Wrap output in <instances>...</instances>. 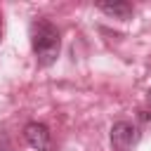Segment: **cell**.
<instances>
[{
  "mask_svg": "<svg viewBox=\"0 0 151 151\" xmlns=\"http://www.w3.org/2000/svg\"><path fill=\"white\" fill-rule=\"evenodd\" d=\"M31 50L33 57L38 61V66H52L59 57L61 50V33L59 28L45 19V17H35L31 21Z\"/></svg>",
  "mask_w": 151,
  "mask_h": 151,
  "instance_id": "6da1fadb",
  "label": "cell"
},
{
  "mask_svg": "<svg viewBox=\"0 0 151 151\" xmlns=\"http://www.w3.org/2000/svg\"><path fill=\"white\" fill-rule=\"evenodd\" d=\"M109 139H111V149L113 151H134V146L142 139V132L130 120H116L111 125Z\"/></svg>",
  "mask_w": 151,
  "mask_h": 151,
  "instance_id": "7a4b0ae2",
  "label": "cell"
},
{
  "mask_svg": "<svg viewBox=\"0 0 151 151\" xmlns=\"http://www.w3.org/2000/svg\"><path fill=\"white\" fill-rule=\"evenodd\" d=\"M24 139L28 142V146H33L35 151H50L52 146V134H50V127L45 123H26L24 127Z\"/></svg>",
  "mask_w": 151,
  "mask_h": 151,
  "instance_id": "3957f363",
  "label": "cell"
},
{
  "mask_svg": "<svg viewBox=\"0 0 151 151\" xmlns=\"http://www.w3.org/2000/svg\"><path fill=\"white\" fill-rule=\"evenodd\" d=\"M97 9L99 12H104L106 17H113V19H130L132 17V12H134V7H132V2H127V0H116V2H97Z\"/></svg>",
  "mask_w": 151,
  "mask_h": 151,
  "instance_id": "277c9868",
  "label": "cell"
},
{
  "mask_svg": "<svg viewBox=\"0 0 151 151\" xmlns=\"http://www.w3.org/2000/svg\"><path fill=\"white\" fill-rule=\"evenodd\" d=\"M0 151H14V146L9 142V134L5 130H0Z\"/></svg>",
  "mask_w": 151,
  "mask_h": 151,
  "instance_id": "5b68a950",
  "label": "cell"
},
{
  "mask_svg": "<svg viewBox=\"0 0 151 151\" xmlns=\"http://www.w3.org/2000/svg\"><path fill=\"white\" fill-rule=\"evenodd\" d=\"M146 101H149V106H151V90L146 92ZM139 118H142V120H151V111H139Z\"/></svg>",
  "mask_w": 151,
  "mask_h": 151,
  "instance_id": "8992f818",
  "label": "cell"
}]
</instances>
